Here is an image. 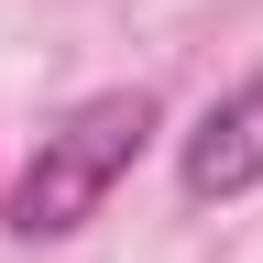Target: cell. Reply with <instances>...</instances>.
Returning <instances> with one entry per match:
<instances>
[{
	"mask_svg": "<svg viewBox=\"0 0 263 263\" xmlns=\"http://www.w3.org/2000/svg\"><path fill=\"white\" fill-rule=\"evenodd\" d=\"M176 186H186V209H230V197L263 186V77L219 88L209 110L186 121V143H176Z\"/></svg>",
	"mask_w": 263,
	"mask_h": 263,
	"instance_id": "7a4b0ae2",
	"label": "cell"
},
{
	"mask_svg": "<svg viewBox=\"0 0 263 263\" xmlns=\"http://www.w3.org/2000/svg\"><path fill=\"white\" fill-rule=\"evenodd\" d=\"M143 143H154V88H99V99H77V110L33 143V164L11 176V197H0L11 241H77V230L99 219V197L143 164Z\"/></svg>",
	"mask_w": 263,
	"mask_h": 263,
	"instance_id": "6da1fadb",
	"label": "cell"
}]
</instances>
